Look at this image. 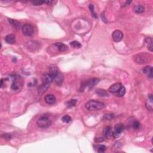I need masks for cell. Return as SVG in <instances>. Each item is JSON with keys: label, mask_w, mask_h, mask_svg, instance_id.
<instances>
[{"label": "cell", "mask_w": 153, "mask_h": 153, "mask_svg": "<svg viewBox=\"0 0 153 153\" xmlns=\"http://www.w3.org/2000/svg\"><path fill=\"white\" fill-rule=\"evenodd\" d=\"M105 107L103 102L95 100H91L87 102L86 107L89 111H99L103 109Z\"/></svg>", "instance_id": "6da1fadb"}, {"label": "cell", "mask_w": 153, "mask_h": 153, "mask_svg": "<svg viewBox=\"0 0 153 153\" xmlns=\"http://www.w3.org/2000/svg\"><path fill=\"white\" fill-rule=\"evenodd\" d=\"M12 83L11 84V89L13 91L20 90L22 86V79L20 76L11 75Z\"/></svg>", "instance_id": "7a4b0ae2"}, {"label": "cell", "mask_w": 153, "mask_h": 153, "mask_svg": "<svg viewBox=\"0 0 153 153\" xmlns=\"http://www.w3.org/2000/svg\"><path fill=\"white\" fill-rule=\"evenodd\" d=\"M51 120L47 117H41L37 120V124L40 128H47L51 125Z\"/></svg>", "instance_id": "3957f363"}, {"label": "cell", "mask_w": 153, "mask_h": 153, "mask_svg": "<svg viewBox=\"0 0 153 153\" xmlns=\"http://www.w3.org/2000/svg\"><path fill=\"white\" fill-rule=\"evenodd\" d=\"M23 34L26 36H31L34 34V28L29 23H26L22 28Z\"/></svg>", "instance_id": "277c9868"}, {"label": "cell", "mask_w": 153, "mask_h": 153, "mask_svg": "<svg viewBox=\"0 0 153 153\" xmlns=\"http://www.w3.org/2000/svg\"><path fill=\"white\" fill-rule=\"evenodd\" d=\"M124 130V126L121 124H117L114 127V131L113 132V137L114 138H118Z\"/></svg>", "instance_id": "5b68a950"}, {"label": "cell", "mask_w": 153, "mask_h": 153, "mask_svg": "<svg viewBox=\"0 0 153 153\" xmlns=\"http://www.w3.org/2000/svg\"><path fill=\"white\" fill-rule=\"evenodd\" d=\"M123 37V34L121 31L115 30L113 32L112 34V38L115 42H120Z\"/></svg>", "instance_id": "8992f818"}, {"label": "cell", "mask_w": 153, "mask_h": 153, "mask_svg": "<svg viewBox=\"0 0 153 153\" xmlns=\"http://www.w3.org/2000/svg\"><path fill=\"white\" fill-rule=\"evenodd\" d=\"M122 87V85L121 83H115L113 84L110 86V87L109 88L108 90L109 92L111 93H117L118 90L121 89Z\"/></svg>", "instance_id": "52a82bcc"}, {"label": "cell", "mask_w": 153, "mask_h": 153, "mask_svg": "<svg viewBox=\"0 0 153 153\" xmlns=\"http://www.w3.org/2000/svg\"><path fill=\"white\" fill-rule=\"evenodd\" d=\"M59 72L58 68L56 66H53L49 68V73H48V74L50 75V76H51L53 80L56 78V76L59 74Z\"/></svg>", "instance_id": "ba28073f"}, {"label": "cell", "mask_w": 153, "mask_h": 153, "mask_svg": "<svg viewBox=\"0 0 153 153\" xmlns=\"http://www.w3.org/2000/svg\"><path fill=\"white\" fill-rule=\"evenodd\" d=\"M44 100L48 105H53L56 102V97L53 95H47L44 97Z\"/></svg>", "instance_id": "9c48e42d"}, {"label": "cell", "mask_w": 153, "mask_h": 153, "mask_svg": "<svg viewBox=\"0 0 153 153\" xmlns=\"http://www.w3.org/2000/svg\"><path fill=\"white\" fill-rule=\"evenodd\" d=\"M144 55L140 54L137 55V57L135 58V61H136V62L139 63V64H144V63H147V59H146L147 58H146V57L144 56Z\"/></svg>", "instance_id": "30bf717a"}, {"label": "cell", "mask_w": 153, "mask_h": 153, "mask_svg": "<svg viewBox=\"0 0 153 153\" xmlns=\"http://www.w3.org/2000/svg\"><path fill=\"white\" fill-rule=\"evenodd\" d=\"M103 134L107 139H110L111 138L113 137V131L111 130V128L110 126L106 127L103 131Z\"/></svg>", "instance_id": "8fae6325"}, {"label": "cell", "mask_w": 153, "mask_h": 153, "mask_svg": "<svg viewBox=\"0 0 153 153\" xmlns=\"http://www.w3.org/2000/svg\"><path fill=\"white\" fill-rule=\"evenodd\" d=\"M49 86L50 84L43 83V84H41V85L39 87L38 89V92L39 95H42L43 93H44L47 91V90L49 88Z\"/></svg>", "instance_id": "7c38bea8"}, {"label": "cell", "mask_w": 153, "mask_h": 153, "mask_svg": "<svg viewBox=\"0 0 153 153\" xmlns=\"http://www.w3.org/2000/svg\"><path fill=\"white\" fill-rule=\"evenodd\" d=\"M9 22L10 24L11 27L13 28L14 29H15L16 30H19L21 27V23L19 21L13 20L12 19H9Z\"/></svg>", "instance_id": "4fadbf2b"}, {"label": "cell", "mask_w": 153, "mask_h": 153, "mask_svg": "<svg viewBox=\"0 0 153 153\" xmlns=\"http://www.w3.org/2000/svg\"><path fill=\"white\" fill-rule=\"evenodd\" d=\"M6 42L10 44H13L16 43V37L13 34H10L5 37Z\"/></svg>", "instance_id": "5bb4252c"}, {"label": "cell", "mask_w": 153, "mask_h": 153, "mask_svg": "<svg viewBox=\"0 0 153 153\" xmlns=\"http://www.w3.org/2000/svg\"><path fill=\"white\" fill-rule=\"evenodd\" d=\"M143 72L147 75L148 77L152 79V68L151 66H147L143 69Z\"/></svg>", "instance_id": "9a60e30c"}, {"label": "cell", "mask_w": 153, "mask_h": 153, "mask_svg": "<svg viewBox=\"0 0 153 153\" xmlns=\"http://www.w3.org/2000/svg\"><path fill=\"white\" fill-rule=\"evenodd\" d=\"M55 45L58 48V49L59 52H65L68 49V47L63 43H56L55 44Z\"/></svg>", "instance_id": "2e32d148"}, {"label": "cell", "mask_w": 153, "mask_h": 153, "mask_svg": "<svg viewBox=\"0 0 153 153\" xmlns=\"http://www.w3.org/2000/svg\"><path fill=\"white\" fill-rule=\"evenodd\" d=\"M95 93L97 95L99 96H101V97L108 96L109 95L108 93L106 90H104V89H96L95 91Z\"/></svg>", "instance_id": "e0dca14e"}, {"label": "cell", "mask_w": 153, "mask_h": 153, "mask_svg": "<svg viewBox=\"0 0 153 153\" xmlns=\"http://www.w3.org/2000/svg\"><path fill=\"white\" fill-rule=\"evenodd\" d=\"M54 80L56 84H58L59 86H61V84H62L63 81V75L61 74V73H59V74L56 76V78H55Z\"/></svg>", "instance_id": "ac0fdd59"}, {"label": "cell", "mask_w": 153, "mask_h": 153, "mask_svg": "<svg viewBox=\"0 0 153 153\" xmlns=\"http://www.w3.org/2000/svg\"><path fill=\"white\" fill-rule=\"evenodd\" d=\"M99 80L97 79H93L91 80L90 81L87 83V86L89 87V89H92L95 85L98 83Z\"/></svg>", "instance_id": "d6986e66"}, {"label": "cell", "mask_w": 153, "mask_h": 153, "mask_svg": "<svg viewBox=\"0 0 153 153\" xmlns=\"http://www.w3.org/2000/svg\"><path fill=\"white\" fill-rule=\"evenodd\" d=\"M76 102H77V100L76 99H71V100H68L65 103L66 106L68 107V108H72V107H74L75 106L76 104Z\"/></svg>", "instance_id": "ffe728a7"}, {"label": "cell", "mask_w": 153, "mask_h": 153, "mask_svg": "<svg viewBox=\"0 0 153 153\" xmlns=\"http://www.w3.org/2000/svg\"><path fill=\"white\" fill-rule=\"evenodd\" d=\"M146 44L148 45V48L149 51L152 52V41L150 37H147L146 38L145 40Z\"/></svg>", "instance_id": "44dd1931"}, {"label": "cell", "mask_w": 153, "mask_h": 153, "mask_svg": "<svg viewBox=\"0 0 153 153\" xmlns=\"http://www.w3.org/2000/svg\"><path fill=\"white\" fill-rule=\"evenodd\" d=\"M53 80L52 78L50 76L49 74H45L43 76V83H48L50 84L52 81H53Z\"/></svg>", "instance_id": "7402d4cb"}, {"label": "cell", "mask_w": 153, "mask_h": 153, "mask_svg": "<svg viewBox=\"0 0 153 153\" xmlns=\"http://www.w3.org/2000/svg\"><path fill=\"white\" fill-rule=\"evenodd\" d=\"M133 9L136 13H142L144 11V7L141 5H137V6H135Z\"/></svg>", "instance_id": "603a6c76"}, {"label": "cell", "mask_w": 153, "mask_h": 153, "mask_svg": "<svg viewBox=\"0 0 153 153\" xmlns=\"http://www.w3.org/2000/svg\"><path fill=\"white\" fill-rule=\"evenodd\" d=\"M70 45H71L73 48H80L82 47V45H81L79 41H74L71 42V43H70Z\"/></svg>", "instance_id": "cb8c5ba5"}, {"label": "cell", "mask_w": 153, "mask_h": 153, "mask_svg": "<svg viewBox=\"0 0 153 153\" xmlns=\"http://www.w3.org/2000/svg\"><path fill=\"white\" fill-rule=\"evenodd\" d=\"M125 93H126V89L122 86L121 89L117 92V96L118 97H122L125 95Z\"/></svg>", "instance_id": "d4e9b609"}, {"label": "cell", "mask_w": 153, "mask_h": 153, "mask_svg": "<svg viewBox=\"0 0 153 153\" xmlns=\"http://www.w3.org/2000/svg\"><path fill=\"white\" fill-rule=\"evenodd\" d=\"M94 6L93 4H90V6H89V10H90V11L91 13V14H92V16L93 17H94V18L97 19V16L96 13H95V10H94Z\"/></svg>", "instance_id": "484cf974"}, {"label": "cell", "mask_w": 153, "mask_h": 153, "mask_svg": "<svg viewBox=\"0 0 153 153\" xmlns=\"http://www.w3.org/2000/svg\"><path fill=\"white\" fill-rule=\"evenodd\" d=\"M62 120L63 122L65 123H69L71 121V117L68 115H65L64 116H63L62 118Z\"/></svg>", "instance_id": "4316f807"}, {"label": "cell", "mask_w": 153, "mask_h": 153, "mask_svg": "<svg viewBox=\"0 0 153 153\" xmlns=\"http://www.w3.org/2000/svg\"><path fill=\"white\" fill-rule=\"evenodd\" d=\"M97 152L99 153L104 152L107 149V146L104 145H100L97 146Z\"/></svg>", "instance_id": "83f0119b"}, {"label": "cell", "mask_w": 153, "mask_h": 153, "mask_svg": "<svg viewBox=\"0 0 153 153\" xmlns=\"http://www.w3.org/2000/svg\"><path fill=\"white\" fill-rule=\"evenodd\" d=\"M132 126V128L133 129L136 131V130H138L140 128L141 124H140V123L138 121H135L134 122H133Z\"/></svg>", "instance_id": "f1b7e54d"}, {"label": "cell", "mask_w": 153, "mask_h": 153, "mask_svg": "<svg viewBox=\"0 0 153 153\" xmlns=\"http://www.w3.org/2000/svg\"><path fill=\"white\" fill-rule=\"evenodd\" d=\"M114 117V114H105L103 117V120H111Z\"/></svg>", "instance_id": "f546056e"}, {"label": "cell", "mask_w": 153, "mask_h": 153, "mask_svg": "<svg viewBox=\"0 0 153 153\" xmlns=\"http://www.w3.org/2000/svg\"><path fill=\"white\" fill-rule=\"evenodd\" d=\"M31 3L34 6H41L42 4L45 3L44 1H40V0H36V1H31Z\"/></svg>", "instance_id": "4dcf8cb0"}, {"label": "cell", "mask_w": 153, "mask_h": 153, "mask_svg": "<svg viewBox=\"0 0 153 153\" xmlns=\"http://www.w3.org/2000/svg\"><path fill=\"white\" fill-rule=\"evenodd\" d=\"M2 137L4 138V139L7 140V141H10L12 138V136L9 133H5V134L3 135Z\"/></svg>", "instance_id": "1f68e13d"}, {"label": "cell", "mask_w": 153, "mask_h": 153, "mask_svg": "<svg viewBox=\"0 0 153 153\" xmlns=\"http://www.w3.org/2000/svg\"><path fill=\"white\" fill-rule=\"evenodd\" d=\"M104 140H105V139H104V137H97L95 138V141L97 143H100L104 142Z\"/></svg>", "instance_id": "d6a6232c"}, {"label": "cell", "mask_w": 153, "mask_h": 153, "mask_svg": "<svg viewBox=\"0 0 153 153\" xmlns=\"http://www.w3.org/2000/svg\"><path fill=\"white\" fill-rule=\"evenodd\" d=\"M122 146V145L121 144V143L120 142H116L115 144L114 145V147H115V148H114V149H120L121 148V147Z\"/></svg>", "instance_id": "836d02e7"}, {"label": "cell", "mask_w": 153, "mask_h": 153, "mask_svg": "<svg viewBox=\"0 0 153 153\" xmlns=\"http://www.w3.org/2000/svg\"><path fill=\"white\" fill-rule=\"evenodd\" d=\"M101 17H102V20H103L104 22H105V23H107V19H106L105 16L104 15V13H102V15H101Z\"/></svg>", "instance_id": "e575fe53"}, {"label": "cell", "mask_w": 153, "mask_h": 153, "mask_svg": "<svg viewBox=\"0 0 153 153\" xmlns=\"http://www.w3.org/2000/svg\"><path fill=\"white\" fill-rule=\"evenodd\" d=\"M3 80H4V79H1V87L2 88L3 87V83H4V81H3Z\"/></svg>", "instance_id": "d590c367"}]
</instances>
